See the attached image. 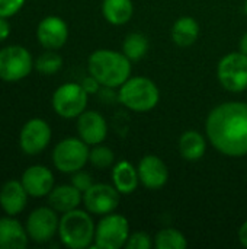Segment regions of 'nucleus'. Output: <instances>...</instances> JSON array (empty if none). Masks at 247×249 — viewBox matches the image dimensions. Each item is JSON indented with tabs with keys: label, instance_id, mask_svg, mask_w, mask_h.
Masks as SVG:
<instances>
[{
	"label": "nucleus",
	"instance_id": "4be33fe9",
	"mask_svg": "<svg viewBox=\"0 0 247 249\" xmlns=\"http://www.w3.org/2000/svg\"><path fill=\"white\" fill-rule=\"evenodd\" d=\"M100 10L111 25H125L134 15V4L132 0H103Z\"/></svg>",
	"mask_w": 247,
	"mask_h": 249
},
{
	"label": "nucleus",
	"instance_id": "f704fd0d",
	"mask_svg": "<svg viewBox=\"0 0 247 249\" xmlns=\"http://www.w3.org/2000/svg\"><path fill=\"white\" fill-rule=\"evenodd\" d=\"M245 13H246V16H247V0L245 1Z\"/></svg>",
	"mask_w": 247,
	"mask_h": 249
},
{
	"label": "nucleus",
	"instance_id": "c756f323",
	"mask_svg": "<svg viewBox=\"0 0 247 249\" xmlns=\"http://www.w3.org/2000/svg\"><path fill=\"white\" fill-rule=\"evenodd\" d=\"M26 0H0V16L12 18L15 16L25 4Z\"/></svg>",
	"mask_w": 247,
	"mask_h": 249
},
{
	"label": "nucleus",
	"instance_id": "5701e85b",
	"mask_svg": "<svg viewBox=\"0 0 247 249\" xmlns=\"http://www.w3.org/2000/svg\"><path fill=\"white\" fill-rule=\"evenodd\" d=\"M172 41L179 47H191L199 36V23L192 16H181L172 26Z\"/></svg>",
	"mask_w": 247,
	"mask_h": 249
},
{
	"label": "nucleus",
	"instance_id": "72a5a7b5",
	"mask_svg": "<svg viewBox=\"0 0 247 249\" xmlns=\"http://www.w3.org/2000/svg\"><path fill=\"white\" fill-rule=\"evenodd\" d=\"M239 51L247 55V32L246 34H243V36L240 38V42H239Z\"/></svg>",
	"mask_w": 247,
	"mask_h": 249
},
{
	"label": "nucleus",
	"instance_id": "dca6fc26",
	"mask_svg": "<svg viewBox=\"0 0 247 249\" xmlns=\"http://www.w3.org/2000/svg\"><path fill=\"white\" fill-rule=\"evenodd\" d=\"M20 182L29 197L41 198L47 197L51 193L55 184V178L49 168L44 165H32L23 171Z\"/></svg>",
	"mask_w": 247,
	"mask_h": 249
},
{
	"label": "nucleus",
	"instance_id": "7ed1b4c3",
	"mask_svg": "<svg viewBox=\"0 0 247 249\" xmlns=\"http://www.w3.org/2000/svg\"><path fill=\"white\" fill-rule=\"evenodd\" d=\"M96 225L87 210L74 209L60 217L58 238L66 248L86 249L93 247Z\"/></svg>",
	"mask_w": 247,
	"mask_h": 249
},
{
	"label": "nucleus",
	"instance_id": "f03ea898",
	"mask_svg": "<svg viewBox=\"0 0 247 249\" xmlns=\"http://www.w3.org/2000/svg\"><path fill=\"white\" fill-rule=\"evenodd\" d=\"M131 60L115 50L100 48L93 51L87 60L89 74L96 77L102 88H119L131 77Z\"/></svg>",
	"mask_w": 247,
	"mask_h": 249
},
{
	"label": "nucleus",
	"instance_id": "7c9ffc66",
	"mask_svg": "<svg viewBox=\"0 0 247 249\" xmlns=\"http://www.w3.org/2000/svg\"><path fill=\"white\" fill-rule=\"evenodd\" d=\"M82 88L89 93V95H93V93H98L99 90H100V88H102V85L99 83V80L96 79V77H93L92 74H89V76H86L83 80H82Z\"/></svg>",
	"mask_w": 247,
	"mask_h": 249
},
{
	"label": "nucleus",
	"instance_id": "4468645a",
	"mask_svg": "<svg viewBox=\"0 0 247 249\" xmlns=\"http://www.w3.org/2000/svg\"><path fill=\"white\" fill-rule=\"evenodd\" d=\"M77 134L89 146L100 144L106 140L108 136V123L105 117L92 109H86L77 117Z\"/></svg>",
	"mask_w": 247,
	"mask_h": 249
},
{
	"label": "nucleus",
	"instance_id": "cd10ccee",
	"mask_svg": "<svg viewBox=\"0 0 247 249\" xmlns=\"http://www.w3.org/2000/svg\"><path fill=\"white\" fill-rule=\"evenodd\" d=\"M153 239L147 232H134L130 233L125 244L127 249H150L153 247Z\"/></svg>",
	"mask_w": 247,
	"mask_h": 249
},
{
	"label": "nucleus",
	"instance_id": "393cba45",
	"mask_svg": "<svg viewBox=\"0 0 247 249\" xmlns=\"http://www.w3.org/2000/svg\"><path fill=\"white\" fill-rule=\"evenodd\" d=\"M154 247L157 249H185L188 247V241L181 231L165 228L154 236Z\"/></svg>",
	"mask_w": 247,
	"mask_h": 249
},
{
	"label": "nucleus",
	"instance_id": "2eb2a0df",
	"mask_svg": "<svg viewBox=\"0 0 247 249\" xmlns=\"http://www.w3.org/2000/svg\"><path fill=\"white\" fill-rule=\"evenodd\" d=\"M140 184L148 190H160L169 181V169L162 158L157 155H146L137 166Z\"/></svg>",
	"mask_w": 247,
	"mask_h": 249
},
{
	"label": "nucleus",
	"instance_id": "20e7f679",
	"mask_svg": "<svg viewBox=\"0 0 247 249\" xmlns=\"http://www.w3.org/2000/svg\"><path fill=\"white\" fill-rule=\"evenodd\" d=\"M118 101L132 112H150L160 101L157 85L146 76H131L119 86Z\"/></svg>",
	"mask_w": 247,
	"mask_h": 249
},
{
	"label": "nucleus",
	"instance_id": "9b49d317",
	"mask_svg": "<svg viewBox=\"0 0 247 249\" xmlns=\"http://www.w3.org/2000/svg\"><path fill=\"white\" fill-rule=\"evenodd\" d=\"M119 201H121V194L114 187V184L109 185V184L98 182L83 193L84 209L90 214H96V216H105L114 213L118 209Z\"/></svg>",
	"mask_w": 247,
	"mask_h": 249
},
{
	"label": "nucleus",
	"instance_id": "f3484780",
	"mask_svg": "<svg viewBox=\"0 0 247 249\" xmlns=\"http://www.w3.org/2000/svg\"><path fill=\"white\" fill-rule=\"evenodd\" d=\"M29 194L20 179H9L0 188V207L7 216H17L28 204Z\"/></svg>",
	"mask_w": 247,
	"mask_h": 249
},
{
	"label": "nucleus",
	"instance_id": "1a4fd4ad",
	"mask_svg": "<svg viewBox=\"0 0 247 249\" xmlns=\"http://www.w3.org/2000/svg\"><path fill=\"white\" fill-rule=\"evenodd\" d=\"M35 67L31 53L22 45H7L0 50V79L19 82L28 77Z\"/></svg>",
	"mask_w": 247,
	"mask_h": 249
},
{
	"label": "nucleus",
	"instance_id": "2f4dec72",
	"mask_svg": "<svg viewBox=\"0 0 247 249\" xmlns=\"http://www.w3.org/2000/svg\"><path fill=\"white\" fill-rule=\"evenodd\" d=\"M9 35H10V23H9L7 18L0 16V42L7 39Z\"/></svg>",
	"mask_w": 247,
	"mask_h": 249
},
{
	"label": "nucleus",
	"instance_id": "0eeeda50",
	"mask_svg": "<svg viewBox=\"0 0 247 249\" xmlns=\"http://www.w3.org/2000/svg\"><path fill=\"white\" fill-rule=\"evenodd\" d=\"M89 102V93L82 88L80 83L67 82L60 85L51 98L52 109L61 118H77L86 111Z\"/></svg>",
	"mask_w": 247,
	"mask_h": 249
},
{
	"label": "nucleus",
	"instance_id": "f257e3e1",
	"mask_svg": "<svg viewBox=\"0 0 247 249\" xmlns=\"http://www.w3.org/2000/svg\"><path fill=\"white\" fill-rule=\"evenodd\" d=\"M205 133L215 150L229 158L247 155V104L223 102L211 109L205 121Z\"/></svg>",
	"mask_w": 247,
	"mask_h": 249
},
{
	"label": "nucleus",
	"instance_id": "aec40b11",
	"mask_svg": "<svg viewBox=\"0 0 247 249\" xmlns=\"http://www.w3.org/2000/svg\"><path fill=\"white\" fill-rule=\"evenodd\" d=\"M112 184L121 196L132 194L140 185L137 166L128 160H119L112 166Z\"/></svg>",
	"mask_w": 247,
	"mask_h": 249
},
{
	"label": "nucleus",
	"instance_id": "b1692460",
	"mask_svg": "<svg viewBox=\"0 0 247 249\" xmlns=\"http://www.w3.org/2000/svg\"><path fill=\"white\" fill-rule=\"evenodd\" d=\"M150 48L148 38L141 32H131L125 36L122 42V53L134 63L146 57Z\"/></svg>",
	"mask_w": 247,
	"mask_h": 249
},
{
	"label": "nucleus",
	"instance_id": "6ab92c4d",
	"mask_svg": "<svg viewBox=\"0 0 247 249\" xmlns=\"http://www.w3.org/2000/svg\"><path fill=\"white\" fill-rule=\"evenodd\" d=\"M47 197H48V206L61 214L79 209V206L83 203V193L79 191L73 184L54 187Z\"/></svg>",
	"mask_w": 247,
	"mask_h": 249
},
{
	"label": "nucleus",
	"instance_id": "6e6552de",
	"mask_svg": "<svg viewBox=\"0 0 247 249\" xmlns=\"http://www.w3.org/2000/svg\"><path fill=\"white\" fill-rule=\"evenodd\" d=\"M217 79L220 85L231 92L240 93L247 89V55L236 51L226 54L217 66Z\"/></svg>",
	"mask_w": 247,
	"mask_h": 249
},
{
	"label": "nucleus",
	"instance_id": "a878e982",
	"mask_svg": "<svg viewBox=\"0 0 247 249\" xmlns=\"http://www.w3.org/2000/svg\"><path fill=\"white\" fill-rule=\"evenodd\" d=\"M61 67H63V57L55 50H48L35 60L36 71L44 76H52L58 73Z\"/></svg>",
	"mask_w": 247,
	"mask_h": 249
},
{
	"label": "nucleus",
	"instance_id": "c85d7f7f",
	"mask_svg": "<svg viewBox=\"0 0 247 249\" xmlns=\"http://www.w3.org/2000/svg\"><path fill=\"white\" fill-rule=\"evenodd\" d=\"M71 184H73L79 191L84 193V191H87L95 182H93V178H92V175H90L89 172L80 169V171L71 174Z\"/></svg>",
	"mask_w": 247,
	"mask_h": 249
},
{
	"label": "nucleus",
	"instance_id": "473e14b6",
	"mask_svg": "<svg viewBox=\"0 0 247 249\" xmlns=\"http://www.w3.org/2000/svg\"><path fill=\"white\" fill-rule=\"evenodd\" d=\"M239 242L242 244V247L247 248V220L239 229Z\"/></svg>",
	"mask_w": 247,
	"mask_h": 249
},
{
	"label": "nucleus",
	"instance_id": "bb28decb",
	"mask_svg": "<svg viewBox=\"0 0 247 249\" xmlns=\"http://www.w3.org/2000/svg\"><path fill=\"white\" fill-rule=\"evenodd\" d=\"M89 163L100 171L112 168L115 165V153L111 147H108L102 143L92 146V149L89 152Z\"/></svg>",
	"mask_w": 247,
	"mask_h": 249
},
{
	"label": "nucleus",
	"instance_id": "f8f14e48",
	"mask_svg": "<svg viewBox=\"0 0 247 249\" xmlns=\"http://www.w3.org/2000/svg\"><path fill=\"white\" fill-rule=\"evenodd\" d=\"M52 137L49 124L42 118L28 120L19 133V147L25 155L33 156L44 152Z\"/></svg>",
	"mask_w": 247,
	"mask_h": 249
},
{
	"label": "nucleus",
	"instance_id": "412c9836",
	"mask_svg": "<svg viewBox=\"0 0 247 249\" xmlns=\"http://www.w3.org/2000/svg\"><path fill=\"white\" fill-rule=\"evenodd\" d=\"M179 153L188 162H197L207 152V140L197 130H188L179 137Z\"/></svg>",
	"mask_w": 247,
	"mask_h": 249
},
{
	"label": "nucleus",
	"instance_id": "a211bd4d",
	"mask_svg": "<svg viewBox=\"0 0 247 249\" xmlns=\"http://www.w3.org/2000/svg\"><path fill=\"white\" fill-rule=\"evenodd\" d=\"M28 242L26 228L15 216L0 219V249H25Z\"/></svg>",
	"mask_w": 247,
	"mask_h": 249
},
{
	"label": "nucleus",
	"instance_id": "9d476101",
	"mask_svg": "<svg viewBox=\"0 0 247 249\" xmlns=\"http://www.w3.org/2000/svg\"><path fill=\"white\" fill-rule=\"evenodd\" d=\"M60 217L58 213L47 206L35 209L26 219V232L31 241L36 244H47L58 235Z\"/></svg>",
	"mask_w": 247,
	"mask_h": 249
},
{
	"label": "nucleus",
	"instance_id": "39448f33",
	"mask_svg": "<svg viewBox=\"0 0 247 249\" xmlns=\"http://www.w3.org/2000/svg\"><path fill=\"white\" fill-rule=\"evenodd\" d=\"M89 144L80 137H67L58 142L52 150L54 168L63 174H74L89 162Z\"/></svg>",
	"mask_w": 247,
	"mask_h": 249
},
{
	"label": "nucleus",
	"instance_id": "ddd939ff",
	"mask_svg": "<svg viewBox=\"0 0 247 249\" xmlns=\"http://www.w3.org/2000/svg\"><path fill=\"white\" fill-rule=\"evenodd\" d=\"M36 39L45 50H60L68 39L67 22L55 15L45 16L36 26Z\"/></svg>",
	"mask_w": 247,
	"mask_h": 249
},
{
	"label": "nucleus",
	"instance_id": "423d86ee",
	"mask_svg": "<svg viewBox=\"0 0 247 249\" xmlns=\"http://www.w3.org/2000/svg\"><path fill=\"white\" fill-rule=\"evenodd\" d=\"M130 236V222L125 216L109 213L102 216L96 225L93 247L98 249L125 248Z\"/></svg>",
	"mask_w": 247,
	"mask_h": 249
}]
</instances>
